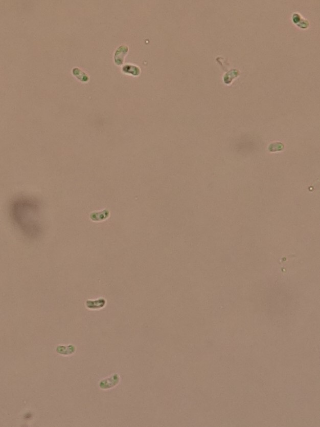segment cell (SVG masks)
<instances>
[{"instance_id":"obj_1","label":"cell","mask_w":320,"mask_h":427,"mask_svg":"<svg viewBox=\"0 0 320 427\" xmlns=\"http://www.w3.org/2000/svg\"><path fill=\"white\" fill-rule=\"evenodd\" d=\"M38 210L36 201L29 198H18L11 205V215L14 222L29 237H36L40 231Z\"/></svg>"},{"instance_id":"obj_2","label":"cell","mask_w":320,"mask_h":427,"mask_svg":"<svg viewBox=\"0 0 320 427\" xmlns=\"http://www.w3.org/2000/svg\"><path fill=\"white\" fill-rule=\"evenodd\" d=\"M127 47L125 46H121L117 50L115 55V61L117 65H121L123 63L124 56L127 52Z\"/></svg>"}]
</instances>
